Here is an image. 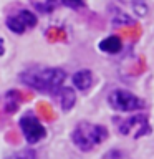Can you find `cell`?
<instances>
[{
    "label": "cell",
    "instance_id": "obj_1",
    "mask_svg": "<svg viewBox=\"0 0 154 159\" xmlns=\"http://www.w3.org/2000/svg\"><path fill=\"white\" fill-rule=\"evenodd\" d=\"M65 71L61 68H40L32 66L20 73V81L38 91H55L65 81Z\"/></svg>",
    "mask_w": 154,
    "mask_h": 159
},
{
    "label": "cell",
    "instance_id": "obj_2",
    "mask_svg": "<svg viewBox=\"0 0 154 159\" xmlns=\"http://www.w3.org/2000/svg\"><path fill=\"white\" fill-rule=\"evenodd\" d=\"M106 138H108L106 128L101 126V124H94L88 121L76 124V128L71 133V141L79 151H91L98 144L106 141Z\"/></svg>",
    "mask_w": 154,
    "mask_h": 159
},
{
    "label": "cell",
    "instance_id": "obj_3",
    "mask_svg": "<svg viewBox=\"0 0 154 159\" xmlns=\"http://www.w3.org/2000/svg\"><path fill=\"white\" fill-rule=\"evenodd\" d=\"M114 121H116L118 131L123 136L138 139L151 133V126H149L146 114H133V116H128V118H114Z\"/></svg>",
    "mask_w": 154,
    "mask_h": 159
},
{
    "label": "cell",
    "instance_id": "obj_4",
    "mask_svg": "<svg viewBox=\"0 0 154 159\" xmlns=\"http://www.w3.org/2000/svg\"><path fill=\"white\" fill-rule=\"evenodd\" d=\"M109 106L116 111H138V109L144 108V99L138 98L136 94L126 91V89H113L108 96Z\"/></svg>",
    "mask_w": 154,
    "mask_h": 159
},
{
    "label": "cell",
    "instance_id": "obj_5",
    "mask_svg": "<svg viewBox=\"0 0 154 159\" xmlns=\"http://www.w3.org/2000/svg\"><path fill=\"white\" fill-rule=\"evenodd\" d=\"M20 128H22V133H23L25 139H27L30 144L42 141V139L47 136V131H45V128L42 126V123H40L35 116H32V114H25V116L20 119Z\"/></svg>",
    "mask_w": 154,
    "mask_h": 159
},
{
    "label": "cell",
    "instance_id": "obj_6",
    "mask_svg": "<svg viewBox=\"0 0 154 159\" xmlns=\"http://www.w3.org/2000/svg\"><path fill=\"white\" fill-rule=\"evenodd\" d=\"M35 25H37V17L30 10H18L17 13L10 15L7 18V27L13 33H23Z\"/></svg>",
    "mask_w": 154,
    "mask_h": 159
},
{
    "label": "cell",
    "instance_id": "obj_7",
    "mask_svg": "<svg viewBox=\"0 0 154 159\" xmlns=\"http://www.w3.org/2000/svg\"><path fill=\"white\" fill-rule=\"evenodd\" d=\"M53 98L57 99V103L61 106L63 111H70L75 103H76V96H75V91L70 88H65V86H58L57 89L53 91Z\"/></svg>",
    "mask_w": 154,
    "mask_h": 159
},
{
    "label": "cell",
    "instance_id": "obj_8",
    "mask_svg": "<svg viewBox=\"0 0 154 159\" xmlns=\"http://www.w3.org/2000/svg\"><path fill=\"white\" fill-rule=\"evenodd\" d=\"M73 84L78 89H81V91L91 88V84H93V75H91V71H88V70H81V71L75 73L73 75Z\"/></svg>",
    "mask_w": 154,
    "mask_h": 159
},
{
    "label": "cell",
    "instance_id": "obj_9",
    "mask_svg": "<svg viewBox=\"0 0 154 159\" xmlns=\"http://www.w3.org/2000/svg\"><path fill=\"white\" fill-rule=\"evenodd\" d=\"M123 48V42L121 38L116 37V35H113V37H108L104 38L101 43H99V50L101 52H106V53H119Z\"/></svg>",
    "mask_w": 154,
    "mask_h": 159
},
{
    "label": "cell",
    "instance_id": "obj_10",
    "mask_svg": "<svg viewBox=\"0 0 154 159\" xmlns=\"http://www.w3.org/2000/svg\"><path fill=\"white\" fill-rule=\"evenodd\" d=\"M37 114L42 119H45V121H53V119L57 118L53 106L48 104V103H45V101H38L37 103Z\"/></svg>",
    "mask_w": 154,
    "mask_h": 159
},
{
    "label": "cell",
    "instance_id": "obj_11",
    "mask_svg": "<svg viewBox=\"0 0 154 159\" xmlns=\"http://www.w3.org/2000/svg\"><path fill=\"white\" fill-rule=\"evenodd\" d=\"M119 33H121V37L124 38H128V40H138L139 37H141V33H143V30L141 27H138L136 23H133L131 27H119Z\"/></svg>",
    "mask_w": 154,
    "mask_h": 159
},
{
    "label": "cell",
    "instance_id": "obj_12",
    "mask_svg": "<svg viewBox=\"0 0 154 159\" xmlns=\"http://www.w3.org/2000/svg\"><path fill=\"white\" fill-rule=\"evenodd\" d=\"M123 3H128L138 15H146L147 7H146V0H121Z\"/></svg>",
    "mask_w": 154,
    "mask_h": 159
},
{
    "label": "cell",
    "instance_id": "obj_13",
    "mask_svg": "<svg viewBox=\"0 0 154 159\" xmlns=\"http://www.w3.org/2000/svg\"><path fill=\"white\" fill-rule=\"evenodd\" d=\"M7 98L8 99H13V101H30L33 98L32 93H25V91H20V89H12V91H7Z\"/></svg>",
    "mask_w": 154,
    "mask_h": 159
},
{
    "label": "cell",
    "instance_id": "obj_14",
    "mask_svg": "<svg viewBox=\"0 0 154 159\" xmlns=\"http://www.w3.org/2000/svg\"><path fill=\"white\" fill-rule=\"evenodd\" d=\"M47 38L50 42H65V40H66V33H65L63 28L53 27L47 32Z\"/></svg>",
    "mask_w": 154,
    "mask_h": 159
},
{
    "label": "cell",
    "instance_id": "obj_15",
    "mask_svg": "<svg viewBox=\"0 0 154 159\" xmlns=\"http://www.w3.org/2000/svg\"><path fill=\"white\" fill-rule=\"evenodd\" d=\"M144 71H146V60H144V57L138 58L136 63L128 68V73L133 75V76H139V75H143Z\"/></svg>",
    "mask_w": 154,
    "mask_h": 159
},
{
    "label": "cell",
    "instance_id": "obj_16",
    "mask_svg": "<svg viewBox=\"0 0 154 159\" xmlns=\"http://www.w3.org/2000/svg\"><path fill=\"white\" fill-rule=\"evenodd\" d=\"M37 156H35V151H32V149H23V151H18L12 154V156H8L7 159H35Z\"/></svg>",
    "mask_w": 154,
    "mask_h": 159
},
{
    "label": "cell",
    "instance_id": "obj_17",
    "mask_svg": "<svg viewBox=\"0 0 154 159\" xmlns=\"http://www.w3.org/2000/svg\"><path fill=\"white\" fill-rule=\"evenodd\" d=\"M113 23L118 25V27H126L128 23H133V20L129 18L128 15H124L123 12H119V13H116V17L113 18Z\"/></svg>",
    "mask_w": 154,
    "mask_h": 159
},
{
    "label": "cell",
    "instance_id": "obj_18",
    "mask_svg": "<svg viewBox=\"0 0 154 159\" xmlns=\"http://www.w3.org/2000/svg\"><path fill=\"white\" fill-rule=\"evenodd\" d=\"M5 139H7V143L13 144V146H18L20 144V134L17 131H8L5 134Z\"/></svg>",
    "mask_w": 154,
    "mask_h": 159
},
{
    "label": "cell",
    "instance_id": "obj_19",
    "mask_svg": "<svg viewBox=\"0 0 154 159\" xmlns=\"http://www.w3.org/2000/svg\"><path fill=\"white\" fill-rule=\"evenodd\" d=\"M18 109V103L17 101H13V99H8L7 98V103H5V111H7L8 114H12L15 113Z\"/></svg>",
    "mask_w": 154,
    "mask_h": 159
},
{
    "label": "cell",
    "instance_id": "obj_20",
    "mask_svg": "<svg viewBox=\"0 0 154 159\" xmlns=\"http://www.w3.org/2000/svg\"><path fill=\"white\" fill-rule=\"evenodd\" d=\"M61 3H65L66 7H71V8H79L83 7V0H61Z\"/></svg>",
    "mask_w": 154,
    "mask_h": 159
}]
</instances>
